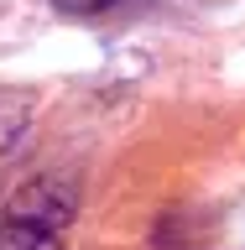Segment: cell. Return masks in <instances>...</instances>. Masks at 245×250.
Instances as JSON below:
<instances>
[{"label":"cell","mask_w":245,"mask_h":250,"mask_svg":"<svg viewBox=\"0 0 245 250\" xmlns=\"http://www.w3.org/2000/svg\"><path fill=\"white\" fill-rule=\"evenodd\" d=\"M11 214L37 219V224H47V229H63V224L73 219V193H68L63 183H52V177H42V183H31V188L16 193Z\"/></svg>","instance_id":"6da1fadb"},{"label":"cell","mask_w":245,"mask_h":250,"mask_svg":"<svg viewBox=\"0 0 245 250\" xmlns=\"http://www.w3.org/2000/svg\"><path fill=\"white\" fill-rule=\"evenodd\" d=\"M31 109H37L31 89H11V83H0V151H11L16 141L26 136Z\"/></svg>","instance_id":"7a4b0ae2"},{"label":"cell","mask_w":245,"mask_h":250,"mask_svg":"<svg viewBox=\"0 0 245 250\" xmlns=\"http://www.w3.org/2000/svg\"><path fill=\"white\" fill-rule=\"evenodd\" d=\"M0 250H63V229H47L37 219L11 214L0 224Z\"/></svg>","instance_id":"3957f363"},{"label":"cell","mask_w":245,"mask_h":250,"mask_svg":"<svg viewBox=\"0 0 245 250\" xmlns=\"http://www.w3.org/2000/svg\"><path fill=\"white\" fill-rule=\"evenodd\" d=\"M58 11H68V16H99V11H110L115 0H52Z\"/></svg>","instance_id":"277c9868"}]
</instances>
